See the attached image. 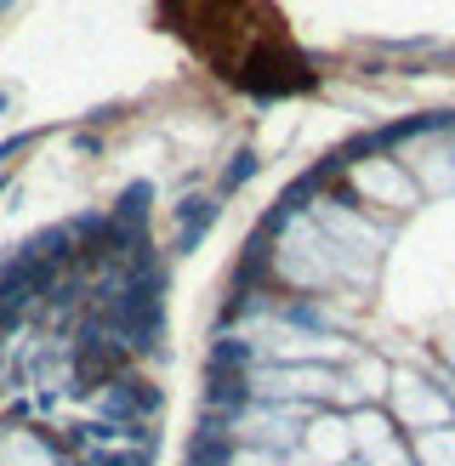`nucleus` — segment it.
<instances>
[{
	"mask_svg": "<svg viewBox=\"0 0 455 466\" xmlns=\"http://www.w3.org/2000/svg\"><path fill=\"white\" fill-rule=\"evenodd\" d=\"M131 364V347L103 336L97 324H80L75 347H68V381H75V392H103L108 381H120Z\"/></svg>",
	"mask_w": 455,
	"mask_h": 466,
	"instance_id": "obj_1",
	"label": "nucleus"
},
{
	"mask_svg": "<svg viewBox=\"0 0 455 466\" xmlns=\"http://www.w3.org/2000/svg\"><path fill=\"white\" fill-rule=\"evenodd\" d=\"M159 404H166V392H159L148 376H131V370H126L120 381H108L97 392V421H108V427H136V421H154Z\"/></svg>",
	"mask_w": 455,
	"mask_h": 466,
	"instance_id": "obj_2",
	"label": "nucleus"
},
{
	"mask_svg": "<svg viewBox=\"0 0 455 466\" xmlns=\"http://www.w3.org/2000/svg\"><path fill=\"white\" fill-rule=\"evenodd\" d=\"M217 211H222L217 194H188V199L177 205V211H171V217H177V256H188V250L205 239V233H211Z\"/></svg>",
	"mask_w": 455,
	"mask_h": 466,
	"instance_id": "obj_3",
	"label": "nucleus"
},
{
	"mask_svg": "<svg viewBox=\"0 0 455 466\" xmlns=\"http://www.w3.org/2000/svg\"><path fill=\"white\" fill-rule=\"evenodd\" d=\"M148 205H154V188L148 182H131V188L114 199V211H108V222L126 233L131 245H148Z\"/></svg>",
	"mask_w": 455,
	"mask_h": 466,
	"instance_id": "obj_4",
	"label": "nucleus"
},
{
	"mask_svg": "<svg viewBox=\"0 0 455 466\" xmlns=\"http://www.w3.org/2000/svg\"><path fill=\"white\" fill-rule=\"evenodd\" d=\"M250 399V376H228V370H205V410H239Z\"/></svg>",
	"mask_w": 455,
	"mask_h": 466,
	"instance_id": "obj_5",
	"label": "nucleus"
},
{
	"mask_svg": "<svg viewBox=\"0 0 455 466\" xmlns=\"http://www.w3.org/2000/svg\"><path fill=\"white\" fill-rule=\"evenodd\" d=\"M211 370H228V376H245V370H250V347H245L239 336H222V341L211 347Z\"/></svg>",
	"mask_w": 455,
	"mask_h": 466,
	"instance_id": "obj_6",
	"label": "nucleus"
},
{
	"mask_svg": "<svg viewBox=\"0 0 455 466\" xmlns=\"http://www.w3.org/2000/svg\"><path fill=\"white\" fill-rule=\"evenodd\" d=\"M86 466H154L148 450H131V444H108V450H91Z\"/></svg>",
	"mask_w": 455,
	"mask_h": 466,
	"instance_id": "obj_7",
	"label": "nucleus"
},
{
	"mask_svg": "<svg viewBox=\"0 0 455 466\" xmlns=\"http://www.w3.org/2000/svg\"><path fill=\"white\" fill-rule=\"evenodd\" d=\"M250 171H257V154H250V148H239V154H234V166L222 171V188H217V199H228V194H239L245 182H250Z\"/></svg>",
	"mask_w": 455,
	"mask_h": 466,
	"instance_id": "obj_8",
	"label": "nucleus"
},
{
	"mask_svg": "<svg viewBox=\"0 0 455 466\" xmlns=\"http://www.w3.org/2000/svg\"><path fill=\"white\" fill-rule=\"evenodd\" d=\"M29 143H35V131H17V137H6V143H0V166H6L12 154H23Z\"/></svg>",
	"mask_w": 455,
	"mask_h": 466,
	"instance_id": "obj_9",
	"label": "nucleus"
},
{
	"mask_svg": "<svg viewBox=\"0 0 455 466\" xmlns=\"http://www.w3.org/2000/svg\"><path fill=\"white\" fill-rule=\"evenodd\" d=\"M6 103H12V97H6V91H0V114H6Z\"/></svg>",
	"mask_w": 455,
	"mask_h": 466,
	"instance_id": "obj_10",
	"label": "nucleus"
},
{
	"mask_svg": "<svg viewBox=\"0 0 455 466\" xmlns=\"http://www.w3.org/2000/svg\"><path fill=\"white\" fill-rule=\"evenodd\" d=\"M6 188H12V182H6V177H0V194H6Z\"/></svg>",
	"mask_w": 455,
	"mask_h": 466,
	"instance_id": "obj_11",
	"label": "nucleus"
},
{
	"mask_svg": "<svg viewBox=\"0 0 455 466\" xmlns=\"http://www.w3.org/2000/svg\"><path fill=\"white\" fill-rule=\"evenodd\" d=\"M6 6H12V0H0V12H6Z\"/></svg>",
	"mask_w": 455,
	"mask_h": 466,
	"instance_id": "obj_12",
	"label": "nucleus"
}]
</instances>
